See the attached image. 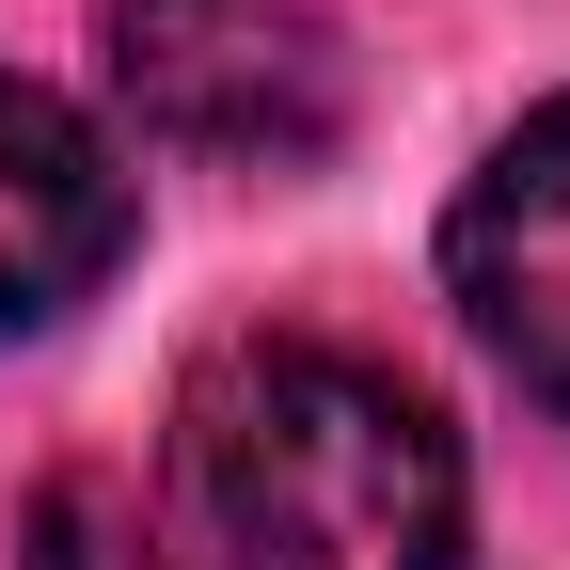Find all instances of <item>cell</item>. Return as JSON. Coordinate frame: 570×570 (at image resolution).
Here are the masks:
<instances>
[{"instance_id":"4","label":"cell","mask_w":570,"mask_h":570,"mask_svg":"<svg viewBox=\"0 0 570 570\" xmlns=\"http://www.w3.org/2000/svg\"><path fill=\"white\" fill-rule=\"evenodd\" d=\"M127 159L63 111L48 80H0V333H48L63 302H96L127 254Z\"/></svg>"},{"instance_id":"2","label":"cell","mask_w":570,"mask_h":570,"mask_svg":"<svg viewBox=\"0 0 570 570\" xmlns=\"http://www.w3.org/2000/svg\"><path fill=\"white\" fill-rule=\"evenodd\" d=\"M111 96L175 159L317 175L348 127V63L302 0H111Z\"/></svg>"},{"instance_id":"3","label":"cell","mask_w":570,"mask_h":570,"mask_svg":"<svg viewBox=\"0 0 570 570\" xmlns=\"http://www.w3.org/2000/svg\"><path fill=\"white\" fill-rule=\"evenodd\" d=\"M444 302L539 412H570V96L523 111L444 206Z\"/></svg>"},{"instance_id":"5","label":"cell","mask_w":570,"mask_h":570,"mask_svg":"<svg viewBox=\"0 0 570 570\" xmlns=\"http://www.w3.org/2000/svg\"><path fill=\"white\" fill-rule=\"evenodd\" d=\"M17 570H175V554H159V523L111 475H48L32 523H17Z\"/></svg>"},{"instance_id":"1","label":"cell","mask_w":570,"mask_h":570,"mask_svg":"<svg viewBox=\"0 0 570 570\" xmlns=\"http://www.w3.org/2000/svg\"><path fill=\"white\" fill-rule=\"evenodd\" d=\"M460 428L333 333H223L175 381L190 570H460Z\"/></svg>"}]
</instances>
